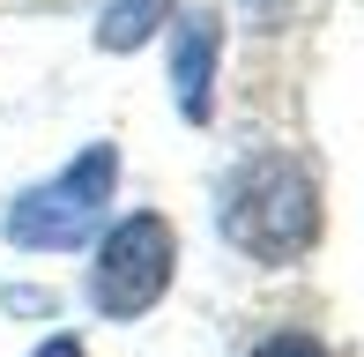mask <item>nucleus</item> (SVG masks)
I'll return each instance as SVG.
<instances>
[{"instance_id":"nucleus-1","label":"nucleus","mask_w":364,"mask_h":357,"mask_svg":"<svg viewBox=\"0 0 364 357\" xmlns=\"http://www.w3.org/2000/svg\"><path fill=\"white\" fill-rule=\"evenodd\" d=\"M216 231L253 268H297L320 246V171L297 149H253L216 186Z\"/></svg>"},{"instance_id":"nucleus-2","label":"nucleus","mask_w":364,"mask_h":357,"mask_svg":"<svg viewBox=\"0 0 364 357\" xmlns=\"http://www.w3.org/2000/svg\"><path fill=\"white\" fill-rule=\"evenodd\" d=\"M112 186H119V149H112V142H90L68 171H53L45 186L15 193L0 223H8V238L23 253H75V246H90V231L105 223Z\"/></svg>"},{"instance_id":"nucleus-3","label":"nucleus","mask_w":364,"mask_h":357,"mask_svg":"<svg viewBox=\"0 0 364 357\" xmlns=\"http://www.w3.org/2000/svg\"><path fill=\"white\" fill-rule=\"evenodd\" d=\"M171 275H178V231H171V216L134 208V216H119L105 238H97L90 305H97L105 320H141V313H156V305H164Z\"/></svg>"},{"instance_id":"nucleus-4","label":"nucleus","mask_w":364,"mask_h":357,"mask_svg":"<svg viewBox=\"0 0 364 357\" xmlns=\"http://www.w3.org/2000/svg\"><path fill=\"white\" fill-rule=\"evenodd\" d=\"M216 53H223V15L216 8H186L171 30V105L186 127L216 119Z\"/></svg>"},{"instance_id":"nucleus-5","label":"nucleus","mask_w":364,"mask_h":357,"mask_svg":"<svg viewBox=\"0 0 364 357\" xmlns=\"http://www.w3.org/2000/svg\"><path fill=\"white\" fill-rule=\"evenodd\" d=\"M164 15H171V0H105V15H97V53H134V45H149Z\"/></svg>"},{"instance_id":"nucleus-6","label":"nucleus","mask_w":364,"mask_h":357,"mask_svg":"<svg viewBox=\"0 0 364 357\" xmlns=\"http://www.w3.org/2000/svg\"><path fill=\"white\" fill-rule=\"evenodd\" d=\"M253 357H327V343L305 335V328H283V335H268V343H253Z\"/></svg>"},{"instance_id":"nucleus-7","label":"nucleus","mask_w":364,"mask_h":357,"mask_svg":"<svg viewBox=\"0 0 364 357\" xmlns=\"http://www.w3.org/2000/svg\"><path fill=\"white\" fill-rule=\"evenodd\" d=\"M30 357H90V350H82V335H45Z\"/></svg>"}]
</instances>
